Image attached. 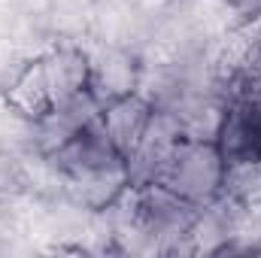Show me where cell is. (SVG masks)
<instances>
[{
  "label": "cell",
  "instance_id": "obj_1",
  "mask_svg": "<svg viewBox=\"0 0 261 258\" xmlns=\"http://www.w3.org/2000/svg\"><path fill=\"white\" fill-rule=\"evenodd\" d=\"M158 183H164L170 192H176L195 207H206L210 200H216L225 183V158L216 140L186 134L176 143L170 161L164 164Z\"/></svg>",
  "mask_w": 261,
  "mask_h": 258
},
{
  "label": "cell",
  "instance_id": "obj_2",
  "mask_svg": "<svg viewBox=\"0 0 261 258\" xmlns=\"http://www.w3.org/2000/svg\"><path fill=\"white\" fill-rule=\"evenodd\" d=\"M186 137V125L176 110L170 107H155L152 119L137 140V146L125 155V170H128V186H146L158 183L164 164L170 161L176 143Z\"/></svg>",
  "mask_w": 261,
  "mask_h": 258
},
{
  "label": "cell",
  "instance_id": "obj_3",
  "mask_svg": "<svg viewBox=\"0 0 261 258\" xmlns=\"http://www.w3.org/2000/svg\"><path fill=\"white\" fill-rule=\"evenodd\" d=\"M216 146L225 164L261 158V88H246L219 116Z\"/></svg>",
  "mask_w": 261,
  "mask_h": 258
},
{
  "label": "cell",
  "instance_id": "obj_4",
  "mask_svg": "<svg viewBox=\"0 0 261 258\" xmlns=\"http://www.w3.org/2000/svg\"><path fill=\"white\" fill-rule=\"evenodd\" d=\"M155 104L137 91H130L125 97H116L110 104L100 107V125L107 131V137L116 143V149L122 155H128L130 149L137 146V140L143 137V131L152 119Z\"/></svg>",
  "mask_w": 261,
  "mask_h": 258
},
{
  "label": "cell",
  "instance_id": "obj_5",
  "mask_svg": "<svg viewBox=\"0 0 261 258\" xmlns=\"http://www.w3.org/2000/svg\"><path fill=\"white\" fill-rule=\"evenodd\" d=\"M40 64H43V76H46V85H49L52 107L64 104V100L82 94V91H88L91 58L82 49H73V46L52 49L49 55L40 58Z\"/></svg>",
  "mask_w": 261,
  "mask_h": 258
},
{
  "label": "cell",
  "instance_id": "obj_6",
  "mask_svg": "<svg viewBox=\"0 0 261 258\" xmlns=\"http://www.w3.org/2000/svg\"><path fill=\"white\" fill-rule=\"evenodd\" d=\"M88 91L97 97V104H110L116 97H125L130 91H137V67L125 52H103L100 58H91V79H88Z\"/></svg>",
  "mask_w": 261,
  "mask_h": 258
},
{
  "label": "cell",
  "instance_id": "obj_7",
  "mask_svg": "<svg viewBox=\"0 0 261 258\" xmlns=\"http://www.w3.org/2000/svg\"><path fill=\"white\" fill-rule=\"evenodd\" d=\"M222 194L246 219H261V158L225 164Z\"/></svg>",
  "mask_w": 261,
  "mask_h": 258
},
{
  "label": "cell",
  "instance_id": "obj_8",
  "mask_svg": "<svg viewBox=\"0 0 261 258\" xmlns=\"http://www.w3.org/2000/svg\"><path fill=\"white\" fill-rule=\"evenodd\" d=\"M6 104H9L15 113L28 116L31 122L40 119V116H46V113L52 110L49 85H46V76H43V64H40V61L21 67V73H18V76L12 79V85H9Z\"/></svg>",
  "mask_w": 261,
  "mask_h": 258
}]
</instances>
